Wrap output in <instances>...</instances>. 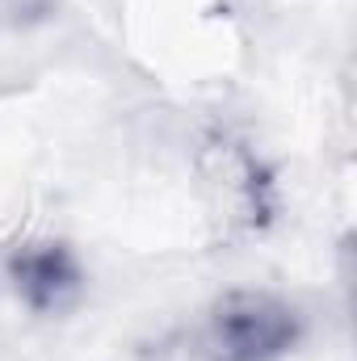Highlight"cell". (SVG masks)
Segmentation results:
<instances>
[{"mask_svg": "<svg viewBox=\"0 0 357 361\" xmlns=\"http://www.w3.org/2000/svg\"><path fill=\"white\" fill-rule=\"evenodd\" d=\"M311 336V315L282 290L236 286L198 324V361H290Z\"/></svg>", "mask_w": 357, "mask_h": 361, "instance_id": "6da1fadb", "label": "cell"}, {"mask_svg": "<svg viewBox=\"0 0 357 361\" xmlns=\"http://www.w3.org/2000/svg\"><path fill=\"white\" fill-rule=\"evenodd\" d=\"M4 286L13 302L34 319H68L89 298V265L63 235L34 231L4 252Z\"/></svg>", "mask_w": 357, "mask_h": 361, "instance_id": "7a4b0ae2", "label": "cell"}, {"mask_svg": "<svg viewBox=\"0 0 357 361\" xmlns=\"http://www.w3.org/2000/svg\"><path fill=\"white\" fill-rule=\"evenodd\" d=\"M21 4H30V0H0V13H8V8H21Z\"/></svg>", "mask_w": 357, "mask_h": 361, "instance_id": "3957f363", "label": "cell"}]
</instances>
